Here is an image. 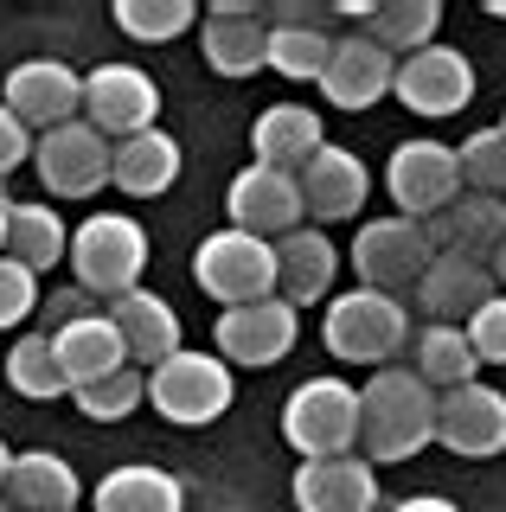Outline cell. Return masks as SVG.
<instances>
[{"mask_svg": "<svg viewBox=\"0 0 506 512\" xmlns=\"http://www.w3.org/2000/svg\"><path fill=\"white\" fill-rule=\"evenodd\" d=\"M334 32L327 26H270V71L295 77V84H321Z\"/></svg>", "mask_w": 506, "mask_h": 512, "instance_id": "d6a6232c", "label": "cell"}, {"mask_svg": "<svg viewBox=\"0 0 506 512\" xmlns=\"http://www.w3.org/2000/svg\"><path fill=\"white\" fill-rule=\"evenodd\" d=\"M282 436L302 461H321V455H353L359 448V391L334 372L321 378H302L282 404Z\"/></svg>", "mask_w": 506, "mask_h": 512, "instance_id": "5b68a950", "label": "cell"}, {"mask_svg": "<svg viewBox=\"0 0 506 512\" xmlns=\"http://www.w3.org/2000/svg\"><path fill=\"white\" fill-rule=\"evenodd\" d=\"M0 512H13V506H7V493H0Z\"/></svg>", "mask_w": 506, "mask_h": 512, "instance_id": "bcb514c9", "label": "cell"}, {"mask_svg": "<svg viewBox=\"0 0 506 512\" xmlns=\"http://www.w3.org/2000/svg\"><path fill=\"white\" fill-rule=\"evenodd\" d=\"M417 295V308L442 320V327H462V320L481 308V301H494V269L481 263V256H462V250H436L430 269H423V282L410 288Z\"/></svg>", "mask_w": 506, "mask_h": 512, "instance_id": "ac0fdd59", "label": "cell"}, {"mask_svg": "<svg viewBox=\"0 0 506 512\" xmlns=\"http://www.w3.org/2000/svg\"><path fill=\"white\" fill-rule=\"evenodd\" d=\"M71 276L84 295H129L141 288V269H148V231H141V218L129 212H90L84 224L71 231V250H65Z\"/></svg>", "mask_w": 506, "mask_h": 512, "instance_id": "3957f363", "label": "cell"}, {"mask_svg": "<svg viewBox=\"0 0 506 512\" xmlns=\"http://www.w3.org/2000/svg\"><path fill=\"white\" fill-rule=\"evenodd\" d=\"M199 45L218 77H257L270 64V20L250 0H218V7H205Z\"/></svg>", "mask_w": 506, "mask_h": 512, "instance_id": "2e32d148", "label": "cell"}, {"mask_svg": "<svg viewBox=\"0 0 506 512\" xmlns=\"http://www.w3.org/2000/svg\"><path fill=\"white\" fill-rule=\"evenodd\" d=\"M487 13H494V20H506V0H487Z\"/></svg>", "mask_w": 506, "mask_h": 512, "instance_id": "f6af8a7d", "label": "cell"}, {"mask_svg": "<svg viewBox=\"0 0 506 512\" xmlns=\"http://www.w3.org/2000/svg\"><path fill=\"white\" fill-rule=\"evenodd\" d=\"M295 186H302V212L314 224H340V218L366 212L372 173H366V160H359L353 148H334V141H327V148L295 173Z\"/></svg>", "mask_w": 506, "mask_h": 512, "instance_id": "e0dca14e", "label": "cell"}, {"mask_svg": "<svg viewBox=\"0 0 506 512\" xmlns=\"http://www.w3.org/2000/svg\"><path fill=\"white\" fill-rule=\"evenodd\" d=\"M231 397H237V372L218 352H199V346H180L173 359H161L148 372L154 416H167V423H180V429L218 423V416L231 410Z\"/></svg>", "mask_w": 506, "mask_h": 512, "instance_id": "277c9868", "label": "cell"}, {"mask_svg": "<svg viewBox=\"0 0 506 512\" xmlns=\"http://www.w3.org/2000/svg\"><path fill=\"white\" fill-rule=\"evenodd\" d=\"M193 282L218 301V308L263 301V295H276V244H270V237L237 231V224H225V231H212L193 250Z\"/></svg>", "mask_w": 506, "mask_h": 512, "instance_id": "8992f818", "label": "cell"}, {"mask_svg": "<svg viewBox=\"0 0 506 512\" xmlns=\"http://www.w3.org/2000/svg\"><path fill=\"white\" fill-rule=\"evenodd\" d=\"M436 442V391L410 365H378L359 384V455L372 461H410Z\"/></svg>", "mask_w": 506, "mask_h": 512, "instance_id": "6da1fadb", "label": "cell"}, {"mask_svg": "<svg viewBox=\"0 0 506 512\" xmlns=\"http://www.w3.org/2000/svg\"><path fill=\"white\" fill-rule=\"evenodd\" d=\"M7 474H13V448L0 442V493H7Z\"/></svg>", "mask_w": 506, "mask_h": 512, "instance_id": "ee69618b", "label": "cell"}, {"mask_svg": "<svg viewBox=\"0 0 506 512\" xmlns=\"http://www.w3.org/2000/svg\"><path fill=\"white\" fill-rule=\"evenodd\" d=\"M423 231H430L436 250H462V256H481L487 263L506 237V199H494V192H462L449 212L423 218Z\"/></svg>", "mask_w": 506, "mask_h": 512, "instance_id": "484cf974", "label": "cell"}, {"mask_svg": "<svg viewBox=\"0 0 506 512\" xmlns=\"http://www.w3.org/2000/svg\"><path fill=\"white\" fill-rule=\"evenodd\" d=\"M391 77H398V58L385 52V45H372L366 32H346L334 39V52H327V71H321V96L334 109H372L378 96H391Z\"/></svg>", "mask_w": 506, "mask_h": 512, "instance_id": "d6986e66", "label": "cell"}, {"mask_svg": "<svg viewBox=\"0 0 506 512\" xmlns=\"http://www.w3.org/2000/svg\"><path fill=\"white\" fill-rule=\"evenodd\" d=\"M109 154H116V141H103L84 116L52 128V135H33V173L45 180L52 199H90V192H103Z\"/></svg>", "mask_w": 506, "mask_h": 512, "instance_id": "9c48e42d", "label": "cell"}, {"mask_svg": "<svg viewBox=\"0 0 506 512\" xmlns=\"http://www.w3.org/2000/svg\"><path fill=\"white\" fill-rule=\"evenodd\" d=\"M109 320H116V333H122V352H129V365L141 372V365H161L173 359L186 340H180V314H173V301H161L154 288H129V295H116L103 308Z\"/></svg>", "mask_w": 506, "mask_h": 512, "instance_id": "44dd1931", "label": "cell"}, {"mask_svg": "<svg viewBox=\"0 0 506 512\" xmlns=\"http://www.w3.org/2000/svg\"><path fill=\"white\" fill-rule=\"evenodd\" d=\"M71 512H77V506H71Z\"/></svg>", "mask_w": 506, "mask_h": 512, "instance_id": "c3c4849f", "label": "cell"}, {"mask_svg": "<svg viewBox=\"0 0 506 512\" xmlns=\"http://www.w3.org/2000/svg\"><path fill=\"white\" fill-rule=\"evenodd\" d=\"M52 346H58V365H65V384H71V391H84V384H97V378H109V372H122V365H129L122 333H116V320H109L103 308L97 314H77L71 327H58Z\"/></svg>", "mask_w": 506, "mask_h": 512, "instance_id": "d4e9b609", "label": "cell"}, {"mask_svg": "<svg viewBox=\"0 0 506 512\" xmlns=\"http://www.w3.org/2000/svg\"><path fill=\"white\" fill-rule=\"evenodd\" d=\"M430 231H423L417 218H366L359 224V237H353V269H359V282L378 288V295H404V288H417L423 282V269H430Z\"/></svg>", "mask_w": 506, "mask_h": 512, "instance_id": "52a82bcc", "label": "cell"}, {"mask_svg": "<svg viewBox=\"0 0 506 512\" xmlns=\"http://www.w3.org/2000/svg\"><path fill=\"white\" fill-rule=\"evenodd\" d=\"M186 487L167 468H148V461H129V468H109L90 493V512H180Z\"/></svg>", "mask_w": 506, "mask_h": 512, "instance_id": "83f0119b", "label": "cell"}, {"mask_svg": "<svg viewBox=\"0 0 506 512\" xmlns=\"http://www.w3.org/2000/svg\"><path fill=\"white\" fill-rule=\"evenodd\" d=\"M26 314H39V276L13 256H0V333L20 327Z\"/></svg>", "mask_w": 506, "mask_h": 512, "instance_id": "74e56055", "label": "cell"}, {"mask_svg": "<svg viewBox=\"0 0 506 512\" xmlns=\"http://www.w3.org/2000/svg\"><path fill=\"white\" fill-rule=\"evenodd\" d=\"M45 314H52V327H45V333H58V327H71L77 314H97V308H90V295H84V288H58V295L45 301Z\"/></svg>", "mask_w": 506, "mask_h": 512, "instance_id": "ab89813d", "label": "cell"}, {"mask_svg": "<svg viewBox=\"0 0 506 512\" xmlns=\"http://www.w3.org/2000/svg\"><path fill=\"white\" fill-rule=\"evenodd\" d=\"M26 160H33V128L0 103V180H7L13 167H26Z\"/></svg>", "mask_w": 506, "mask_h": 512, "instance_id": "f35d334b", "label": "cell"}, {"mask_svg": "<svg viewBox=\"0 0 506 512\" xmlns=\"http://www.w3.org/2000/svg\"><path fill=\"white\" fill-rule=\"evenodd\" d=\"M77 493H84V480L65 455H52V448H26V455H13V474H7V506L13 512H71Z\"/></svg>", "mask_w": 506, "mask_h": 512, "instance_id": "4316f807", "label": "cell"}, {"mask_svg": "<svg viewBox=\"0 0 506 512\" xmlns=\"http://www.w3.org/2000/svg\"><path fill=\"white\" fill-rule=\"evenodd\" d=\"M385 192H391V205H398V218H436V212H449L455 199H462V160H455L449 141H404L398 154H391V167H385Z\"/></svg>", "mask_w": 506, "mask_h": 512, "instance_id": "ba28073f", "label": "cell"}, {"mask_svg": "<svg viewBox=\"0 0 506 512\" xmlns=\"http://www.w3.org/2000/svg\"><path fill=\"white\" fill-rule=\"evenodd\" d=\"M436 32H442L436 0H385V7H372V20H366V39L385 45L391 58H410V52H423V45H436Z\"/></svg>", "mask_w": 506, "mask_h": 512, "instance_id": "4dcf8cb0", "label": "cell"}, {"mask_svg": "<svg viewBox=\"0 0 506 512\" xmlns=\"http://www.w3.org/2000/svg\"><path fill=\"white\" fill-rule=\"evenodd\" d=\"M13 205H20V199H7V186H0V256H7V218H13Z\"/></svg>", "mask_w": 506, "mask_h": 512, "instance_id": "7bdbcfd3", "label": "cell"}, {"mask_svg": "<svg viewBox=\"0 0 506 512\" xmlns=\"http://www.w3.org/2000/svg\"><path fill=\"white\" fill-rule=\"evenodd\" d=\"M391 96H398L404 109H417V116H462L474 103V64L455 52V45H423V52L398 58V77H391Z\"/></svg>", "mask_w": 506, "mask_h": 512, "instance_id": "7c38bea8", "label": "cell"}, {"mask_svg": "<svg viewBox=\"0 0 506 512\" xmlns=\"http://www.w3.org/2000/svg\"><path fill=\"white\" fill-rule=\"evenodd\" d=\"M436 442L462 461H487L506 448V391L494 384H462V391L436 397Z\"/></svg>", "mask_w": 506, "mask_h": 512, "instance_id": "5bb4252c", "label": "cell"}, {"mask_svg": "<svg viewBox=\"0 0 506 512\" xmlns=\"http://www.w3.org/2000/svg\"><path fill=\"white\" fill-rule=\"evenodd\" d=\"M462 333H468V346H474L481 365H506V295L481 301V308L462 320Z\"/></svg>", "mask_w": 506, "mask_h": 512, "instance_id": "8d00e7d4", "label": "cell"}, {"mask_svg": "<svg viewBox=\"0 0 506 512\" xmlns=\"http://www.w3.org/2000/svg\"><path fill=\"white\" fill-rule=\"evenodd\" d=\"M7 384L20 397H33V404H52V397H71L65 384V365H58V346L52 333H20L7 352Z\"/></svg>", "mask_w": 506, "mask_h": 512, "instance_id": "1f68e13d", "label": "cell"}, {"mask_svg": "<svg viewBox=\"0 0 506 512\" xmlns=\"http://www.w3.org/2000/svg\"><path fill=\"white\" fill-rule=\"evenodd\" d=\"M334 269H340V250H334L327 231H308V224H302V231L276 237V295L289 301L295 314L334 288Z\"/></svg>", "mask_w": 506, "mask_h": 512, "instance_id": "603a6c76", "label": "cell"}, {"mask_svg": "<svg viewBox=\"0 0 506 512\" xmlns=\"http://www.w3.org/2000/svg\"><path fill=\"white\" fill-rule=\"evenodd\" d=\"M391 512H462L455 500H442V493H410V500H398Z\"/></svg>", "mask_w": 506, "mask_h": 512, "instance_id": "60d3db41", "label": "cell"}, {"mask_svg": "<svg viewBox=\"0 0 506 512\" xmlns=\"http://www.w3.org/2000/svg\"><path fill=\"white\" fill-rule=\"evenodd\" d=\"M321 340L334 359L346 365H398L410 352V308L398 295H378V288H346V295L327 301V320H321Z\"/></svg>", "mask_w": 506, "mask_h": 512, "instance_id": "7a4b0ae2", "label": "cell"}, {"mask_svg": "<svg viewBox=\"0 0 506 512\" xmlns=\"http://www.w3.org/2000/svg\"><path fill=\"white\" fill-rule=\"evenodd\" d=\"M180 141L167 135V128H141V135L116 141V154H109V186L129 192V199H161V192L180 180Z\"/></svg>", "mask_w": 506, "mask_h": 512, "instance_id": "cb8c5ba5", "label": "cell"}, {"mask_svg": "<svg viewBox=\"0 0 506 512\" xmlns=\"http://www.w3.org/2000/svg\"><path fill=\"white\" fill-rule=\"evenodd\" d=\"M487 269H494V288H500V295H506V237H500V250L487 256Z\"/></svg>", "mask_w": 506, "mask_h": 512, "instance_id": "b9f144b4", "label": "cell"}, {"mask_svg": "<svg viewBox=\"0 0 506 512\" xmlns=\"http://www.w3.org/2000/svg\"><path fill=\"white\" fill-rule=\"evenodd\" d=\"M193 20H199L193 0H116V26L141 45L180 39V32H193Z\"/></svg>", "mask_w": 506, "mask_h": 512, "instance_id": "836d02e7", "label": "cell"}, {"mask_svg": "<svg viewBox=\"0 0 506 512\" xmlns=\"http://www.w3.org/2000/svg\"><path fill=\"white\" fill-rule=\"evenodd\" d=\"M500 135H506V116H500Z\"/></svg>", "mask_w": 506, "mask_h": 512, "instance_id": "7dc6e473", "label": "cell"}, {"mask_svg": "<svg viewBox=\"0 0 506 512\" xmlns=\"http://www.w3.org/2000/svg\"><path fill=\"white\" fill-rule=\"evenodd\" d=\"M295 506L302 512H378V468L366 455H321L295 468Z\"/></svg>", "mask_w": 506, "mask_h": 512, "instance_id": "ffe728a7", "label": "cell"}, {"mask_svg": "<svg viewBox=\"0 0 506 512\" xmlns=\"http://www.w3.org/2000/svg\"><path fill=\"white\" fill-rule=\"evenodd\" d=\"M410 372H417L430 391H462V384L481 378V359H474L462 327H442V320H423V333L410 340Z\"/></svg>", "mask_w": 506, "mask_h": 512, "instance_id": "f1b7e54d", "label": "cell"}, {"mask_svg": "<svg viewBox=\"0 0 506 512\" xmlns=\"http://www.w3.org/2000/svg\"><path fill=\"white\" fill-rule=\"evenodd\" d=\"M225 212H231V224H237V231H250V237H270V244L308 224V212H302V186H295V173L257 167V160H250V167L231 180V192H225Z\"/></svg>", "mask_w": 506, "mask_h": 512, "instance_id": "9a60e30c", "label": "cell"}, {"mask_svg": "<svg viewBox=\"0 0 506 512\" xmlns=\"http://www.w3.org/2000/svg\"><path fill=\"white\" fill-rule=\"evenodd\" d=\"M77 410L97 416V423H122V416H135L148 404V372H135V365H122V372H109L97 384H84V391H71Z\"/></svg>", "mask_w": 506, "mask_h": 512, "instance_id": "e575fe53", "label": "cell"}, {"mask_svg": "<svg viewBox=\"0 0 506 512\" xmlns=\"http://www.w3.org/2000/svg\"><path fill=\"white\" fill-rule=\"evenodd\" d=\"M65 250H71V231L52 205H13V218H7V256L13 263L45 276L52 263H65Z\"/></svg>", "mask_w": 506, "mask_h": 512, "instance_id": "f546056e", "label": "cell"}, {"mask_svg": "<svg viewBox=\"0 0 506 512\" xmlns=\"http://www.w3.org/2000/svg\"><path fill=\"white\" fill-rule=\"evenodd\" d=\"M0 103L33 128V135H52V128L84 116V77L58 58H26V64L7 71V96H0Z\"/></svg>", "mask_w": 506, "mask_h": 512, "instance_id": "4fadbf2b", "label": "cell"}, {"mask_svg": "<svg viewBox=\"0 0 506 512\" xmlns=\"http://www.w3.org/2000/svg\"><path fill=\"white\" fill-rule=\"evenodd\" d=\"M462 160V192H506V135L500 128H474V135L455 148Z\"/></svg>", "mask_w": 506, "mask_h": 512, "instance_id": "d590c367", "label": "cell"}, {"mask_svg": "<svg viewBox=\"0 0 506 512\" xmlns=\"http://www.w3.org/2000/svg\"><path fill=\"white\" fill-rule=\"evenodd\" d=\"M154 116H161V90L141 64H97L84 77V122L103 141H129L141 128H161Z\"/></svg>", "mask_w": 506, "mask_h": 512, "instance_id": "8fae6325", "label": "cell"}, {"mask_svg": "<svg viewBox=\"0 0 506 512\" xmlns=\"http://www.w3.org/2000/svg\"><path fill=\"white\" fill-rule=\"evenodd\" d=\"M295 333H302V314L289 308L282 295H263V301H244V308H225L212 327L218 340V359L231 365H250V372H263V365H282L295 346Z\"/></svg>", "mask_w": 506, "mask_h": 512, "instance_id": "30bf717a", "label": "cell"}, {"mask_svg": "<svg viewBox=\"0 0 506 512\" xmlns=\"http://www.w3.org/2000/svg\"><path fill=\"white\" fill-rule=\"evenodd\" d=\"M321 148H327V128H321V109H308V103H270L250 122V154H257V167L302 173Z\"/></svg>", "mask_w": 506, "mask_h": 512, "instance_id": "7402d4cb", "label": "cell"}]
</instances>
